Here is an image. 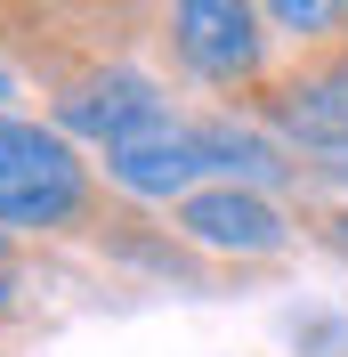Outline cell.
<instances>
[{"instance_id":"obj_11","label":"cell","mask_w":348,"mask_h":357,"mask_svg":"<svg viewBox=\"0 0 348 357\" xmlns=\"http://www.w3.org/2000/svg\"><path fill=\"white\" fill-rule=\"evenodd\" d=\"M17 309V276H8V260H0V317Z\"/></svg>"},{"instance_id":"obj_5","label":"cell","mask_w":348,"mask_h":357,"mask_svg":"<svg viewBox=\"0 0 348 357\" xmlns=\"http://www.w3.org/2000/svg\"><path fill=\"white\" fill-rule=\"evenodd\" d=\"M106 178L122 187V195H146V203H187V187L203 178V155H195V122H146V130L113 138L106 146Z\"/></svg>"},{"instance_id":"obj_4","label":"cell","mask_w":348,"mask_h":357,"mask_svg":"<svg viewBox=\"0 0 348 357\" xmlns=\"http://www.w3.org/2000/svg\"><path fill=\"white\" fill-rule=\"evenodd\" d=\"M162 114H171L162 89H154L146 73H130V66H97V73H81V82L57 89V130H81V138H97V146L146 130Z\"/></svg>"},{"instance_id":"obj_9","label":"cell","mask_w":348,"mask_h":357,"mask_svg":"<svg viewBox=\"0 0 348 357\" xmlns=\"http://www.w3.org/2000/svg\"><path fill=\"white\" fill-rule=\"evenodd\" d=\"M283 333L300 357H348V317H332V309H300Z\"/></svg>"},{"instance_id":"obj_7","label":"cell","mask_w":348,"mask_h":357,"mask_svg":"<svg viewBox=\"0 0 348 357\" xmlns=\"http://www.w3.org/2000/svg\"><path fill=\"white\" fill-rule=\"evenodd\" d=\"M195 155H203V171H219V187H283L292 178V162H283V146L276 138H260V130H243V122H195Z\"/></svg>"},{"instance_id":"obj_12","label":"cell","mask_w":348,"mask_h":357,"mask_svg":"<svg viewBox=\"0 0 348 357\" xmlns=\"http://www.w3.org/2000/svg\"><path fill=\"white\" fill-rule=\"evenodd\" d=\"M8 98H17V66H8V57H0V106H8Z\"/></svg>"},{"instance_id":"obj_1","label":"cell","mask_w":348,"mask_h":357,"mask_svg":"<svg viewBox=\"0 0 348 357\" xmlns=\"http://www.w3.org/2000/svg\"><path fill=\"white\" fill-rule=\"evenodd\" d=\"M89 211V162L65 130L0 114V227H73Z\"/></svg>"},{"instance_id":"obj_13","label":"cell","mask_w":348,"mask_h":357,"mask_svg":"<svg viewBox=\"0 0 348 357\" xmlns=\"http://www.w3.org/2000/svg\"><path fill=\"white\" fill-rule=\"evenodd\" d=\"M332 244H340V260H348V211H340V220H332Z\"/></svg>"},{"instance_id":"obj_10","label":"cell","mask_w":348,"mask_h":357,"mask_svg":"<svg viewBox=\"0 0 348 357\" xmlns=\"http://www.w3.org/2000/svg\"><path fill=\"white\" fill-rule=\"evenodd\" d=\"M316 171H324V178H340V187H348V146H316Z\"/></svg>"},{"instance_id":"obj_2","label":"cell","mask_w":348,"mask_h":357,"mask_svg":"<svg viewBox=\"0 0 348 357\" xmlns=\"http://www.w3.org/2000/svg\"><path fill=\"white\" fill-rule=\"evenodd\" d=\"M171 49L211 89H251L267 66L260 0H171Z\"/></svg>"},{"instance_id":"obj_6","label":"cell","mask_w":348,"mask_h":357,"mask_svg":"<svg viewBox=\"0 0 348 357\" xmlns=\"http://www.w3.org/2000/svg\"><path fill=\"white\" fill-rule=\"evenodd\" d=\"M276 122L308 146H348V49H316L276 89Z\"/></svg>"},{"instance_id":"obj_8","label":"cell","mask_w":348,"mask_h":357,"mask_svg":"<svg viewBox=\"0 0 348 357\" xmlns=\"http://www.w3.org/2000/svg\"><path fill=\"white\" fill-rule=\"evenodd\" d=\"M260 17L276 33H292V41H308V49H332L348 33V0H260Z\"/></svg>"},{"instance_id":"obj_3","label":"cell","mask_w":348,"mask_h":357,"mask_svg":"<svg viewBox=\"0 0 348 357\" xmlns=\"http://www.w3.org/2000/svg\"><path fill=\"white\" fill-rule=\"evenodd\" d=\"M178 236L195 252H227V260H267V252L292 244L276 195H260V187H203V195H187L178 203Z\"/></svg>"}]
</instances>
